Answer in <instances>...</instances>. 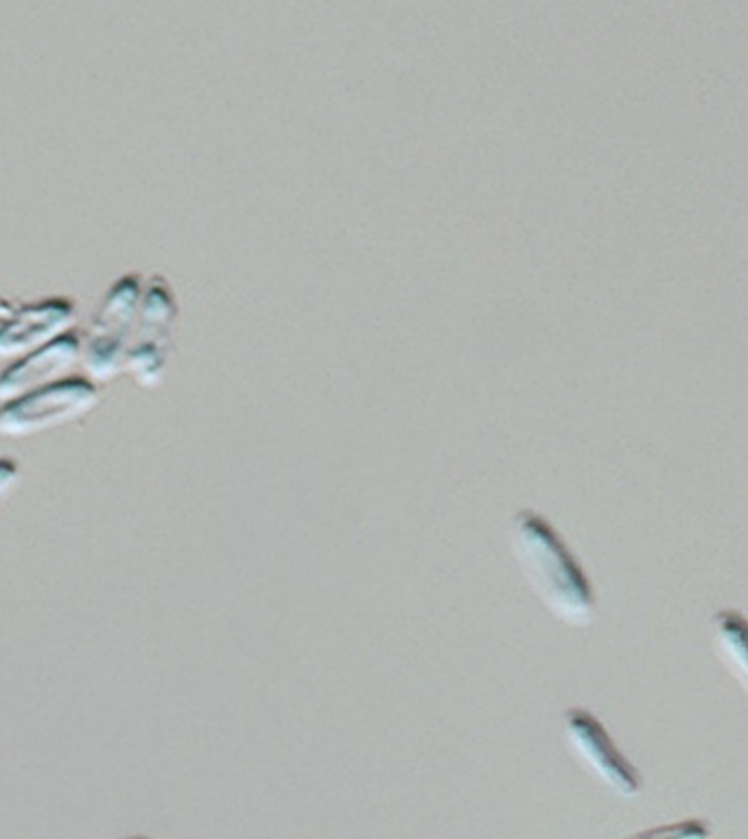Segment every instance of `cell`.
<instances>
[{
    "label": "cell",
    "mask_w": 748,
    "mask_h": 839,
    "mask_svg": "<svg viewBox=\"0 0 748 839\" xmlns=\"http://www.w3.org/2000/svg\"><path fill=\"white\" fill-rule=\"evenodd\" d=\"M138 315L136 330L140 341L130 350L127 368L134 370L136 378L145 387H156L165 372V339L169 337L171 319L175 317V302L165 280L151 278Z\"/></svg>",
    "instance_id": "5"
},
{
    "label": "cell",
    "mask_w": 748,
    "mask_h": 839,
    "mask_svg": "<svg viewBox=\"0 0 748 839\" xmlns=\"http://www.w3.org/2000/svg\"><path fill=\"white\" fill-rule=\"evenodd\" d=\"M140 302L143 293H140V276L136 274L121 276L101 300L81 352L88 378L95 383L110 381L127 365L130 359L127 339L136 324Z\"/></svg>",
    "instance_id": "2"
},
{
    "label": "cell",
    "mask_w": 748,
    "mask_h": 839,
    "mask_svg": "<svg viewBox=\"0 0 748 839\" xmlns=\"http://www.w3.org/2000/svg\"><path fill=\"white\" fill-rule=\"evenodd\" d=\"M711 636L720 663L748 695V619L740 610L722 608L711 617Z\"/></svg>",
    "instance_id": "8"
},
{
    "label": "cell",
    "mask_w": 748,
    "mask_h": 839,
    "mask_svg": "<svg viewBox=\"0 0 748 839\" xmlns=\"http://www.w3.org/2000/svg\"><path fill=\"white\" fill-rule=\"evenodd\" d=\"M0 322V357L29 352L66 333L77 319V304L66 295H51L16 306Z\"/></svg>",
    "instance_id": "7"
},
{
    "label": "cell",
    "mask_w": 748,
    "mask_h": 839,
    "mask_svg": "<svg viewBox=\"0 0 748 839\" xmlns=\"http://www.w3.org/2000/svg\"><path fill=\"white\" fill-rule=\"evenodd\" d=\"M99 387L88 376H64L0 405V435L27 437L84 416L99 403Z\"/></svg>",
    "instance_id": "3"
},
{
    "label": "cell",
    "mask_w": 748,
    "mask_h": 839,
    "mask_svg": "<svg viewBox=\"0 0 748 839\" xmlns=\"http://www.w3.org/2000/svg\"><path fill=\"white\" fill-rule=\"evenodd\" d=\"M630 839H714L711 826L707 820H683L668 826H657V829L641 831Z\"/></svg>",
    "instance_id": "9"
},
{
    "label": "cell",
    "mask_w": 748,
    "mask_h": 839,
    "mask_svg": "<svg viewBox=\"0 0 748 839\" xmlns=\"http://www.w3.org/2000/svg\"><path fill=\"white\" fill-rule=\"evenodd\" d=\"M20 464L14 457H0V503L18 488Z\"/></svg>",
    "instance_id": "10"
},
{
    "label": "cell",
    "mask_w": 748,
    "mask_h": 839,
    "mask_svg": "<svg viewBox=\"0 0 748 839\" xmlns=\"http://www.w3.org/2000/svg\"><path fill=\"white\" fill-rule=\"evenodd\" d=\"M84 352V335L70 328L66 333L46 341V344L22 354L0 370V400H11L40 385H46L73 368Z\"/></svg>",
    "instance_id": "6"
},
{
    "label": "cell",
    "mask_w": 748,
    "mask_h": 839,
    "mask_svg": "<svg viewBox=\"0 0 748 839\" xmlns=\"http://www.w3.org/2000/svg\"><path fill=\"white\" fill-rule=\"evenodd\" d=\"M563 730L571 754L595 781L624 800H635L641 794V774L619 752L598 717L584 708H569L563 715Z\"/></svg>",
    "instance_id": "4"
},
{
    "label": "cell",
    "mask_w": 748,
    "mask_h": 839,
    "mask_svg": "<svg viewBox=\"0 0 748 839\" xmlns=\"http://www.w3.org/2000/svg\"><path fill=\"white\" fill-rule=\"evenodd\" d=\"M512 549L545 608L569 628H589L598 599L589 575L552 523L532 510L512 518Z\"/></svg>",
    "instance_id": "1"
},
{
    "label": "cell",
    "mask_w": 748,
    "mask_h": 839,
    "mask_svg": "<svg viewBox=\"0 0 748 839\" xmlns=\"http://www.w3.org/2000/svg\"><path fill=\"white\" fill-rule=\"evenodd\" d=\"M130 839H149V837H130Z\"/></svg>",
    "instance_id": "11"
}]
</instances>
